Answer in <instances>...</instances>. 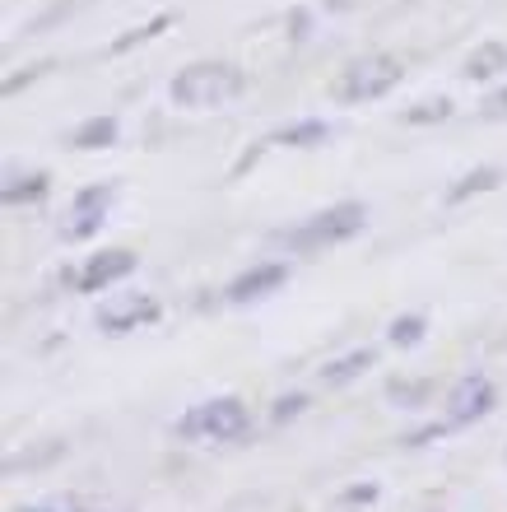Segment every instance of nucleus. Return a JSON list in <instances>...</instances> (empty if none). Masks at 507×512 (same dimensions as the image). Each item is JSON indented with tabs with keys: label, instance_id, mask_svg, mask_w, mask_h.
<instances>
[{
	"label": "nucleus",
	"instance_id": "nucleus-10",
	"mask_svg": "<svg viewBox=\"0 0 507 512\" xmlns=\"http://www.w3.org/2000/svg\"><path fill=\"white\" fill-rule=\"evenodd\" d=\"M503 70H507V42L494 38V42H480V47L466 56V70H461V75H466V80H494Z\"/></svg>",
	"mask_w": 507,
	"mask_h": 512
},
{
	"label": "nucleus",
	"instance_id": "nucleus-17",
	"mask_svg": "<svg viewBox=\"0 0 507 512\" xmlns=\"http://www.w3.org/2000/svg\"><path fill=\"white\" fill-rule=\"evenodd\" d=\"M447 117H452V103H447V98H428V103H414L401 122L405 126H433V122H447Z\"/></svg>",
	"mask_w": 507,
	"mask_h": 512
},
{
	"label": "nucleus",
	"instance_id": "nucleus-19",
	"mask_svg": "<svg viewBox=\"0 0 507 512\" xmlns=\"http://www.w3.org/2000/svg\"><path fill=\"white\" fill-rule=\"evenodd\" d=\"M75 10V0H56L52 10L42 14V19H33V24H28V33H42V28H52V24H61V19H66V14Z\"/></svg>",
	"mask_w": 507,
	"mask_h": 512
},
{
	"label": "nucleus",
	"instance_id": "nucleus-8",
	"mask_svg": "<svg viewBox=\"0 0 507 512\" xmlns=\"http://www.w3.org/2000/svg\"><path fill=\"white\" fill-rule=\"evenodd\" d=\"M284 280H289V266H284V261H261V266L242 270L238 280L224 289V298L233 303V308H242V303H261V298H270Z\"/></svg>",
	"mask_w": 507,
	"mask_h": 512
},
{
	"label": "nucleus",
	"instance_id": "nucleus-14",
	"mask_svg": "<svg viewBox=\"0 0 507 512\" xmlns=\"http://www.w3.org/2000/svg\"><path fill=\"white\" fill-rule=\"evenodd\" d=\"M173 24V14H154L149 24H140V28H126L121 38H112V47H107V56H121V52H131V47H140V42H149V38H159L163 28Z\"/></svg>",
	"mask_w": 507,
	"mask_h": 512
},
{
	"label": "nucleus",
	"instance_id": "nucleus-18",
	"mask_svg": "<svg viewBox=\"0 0 507 512\" xmlns=\"http://www.w3.org/2000/svg\"><path fill=\"white\" fill-rule=\"evenodd\" d=\"M428 396V382H391V401L401 405H419Z\"/></svg>",
	"mask_w": 507,
	"mask_h": 512
},
{
	"label": "nucleus",
	"instance_id": "nucleus-5",
	"mask_svg": "<svg viewBox=\"0 0 507 512\" xmlns=\"http://www.w3.org/2000/svg\"><path fill=\"white\" fill-rule=\"evenodd\" d=\"M498 391L494 382L484 378V373H470V378H461L452 391H447V429H466V424H475V419H484L489 410H494Z\"/></svg>",
	"mask_w": 507,
	"mask_h": 512
},
{
	"label": "nucleus",
	"instance_id": "nucleus-13",
	"mask_svg": "<svg viewBox=\"0 0 507 512\" xmlns=\"http://www.w3.org/2000/svg\"><path fill=\"white\" fill-rule=\"evenodd\" d=\"M5 205H24V201H42L47 196V173H5V187H0Z\"/></svg>",
	"mask_w": 507,
	"mask_h": 512
},
{
	"label": "nucleus",
	"instance_id": "nucleus-7",
	"mask_svg": "<svg viewBox=\"0 0 507 512\" xmlns=\"http://www.w3.org/2000/svg\"><path fill=\"white\" fill-rule=\"evenodd\" d=\"M131 270H135V252L112 247V252L89 256L80 266V275H75V284H80V294H103V289H112L117 280H126Z\"/></svg>",
	"mask_w": 507,
	"mask_h": 512
},
{
	"label": "nucleus",
	"instance_id": "nucleus-4",
	"mask_svg": "<svg viewBox=\"0 0 507 512\" xmlns=\"http://www.w3.org/2000/svg\"><path fill=\"white\" fill-rule=\"evenodd\" d=\"M252 429V415L238 396H214V401H201L191 415H182L177 433L182 438H210V443H238L242 433Z\"/></svg>",
	"mask_w": 507,
	"mask_h": 512
},
{
	"label": "nucleus",
	"instance_id": "nucleus-22",
	"mask_svg": "<svg viewBox=\"0 0 507 512\" xmlns=\"http://www.w3.org/2000/svg\"><path fill=\"white\" fill-rule=\"evenodd\" d=\"M307 24H312V19H307V10H294V14H289V28H294L289 38L303 42V38H307Z\"/></svg>",
	"mask_w": 507,
	"mask_h": 512
},
{
	"label": "nucleus",
	"instance_id": "nucleus-1",
	"mask_svg": "<svg viewBox=\"0 0 507 512\" xmlns=\"http://www.w3.org/2000/svg\"><path fill=\"white\" fill-rule=\"evenodd\" d=\"M363 224H368V205L340 201L331 210L294 224V229H280L275 233V247H284V252H321V247H340L349 238H359Z\"/></svg>",
	"mask_w": 507,
	"mask_h": 512
},
{
	"label": "nucleus",
	"instance_id": "nucleus-15",
	"mask_svg": "<svg viewBox=\"0 0 507 512\" xmlns=\"http://www.w3.org/2000/svg\"><path fill=\"white\" fill-rule=\"evenodd\" d=\"M498 168H475V173H466L461 177V182H456L452 191H447V201L452 205H461V201H470V196H475V191H494L498 187Z\"/></svg>",
	"mask_w": 507,
	"mask_h": 512
},
{
	"label": "nucleus",
	"instance_id": "nucleus-3",
	"mask_svg": "<svg viewBox=\"0 0 507 512\" xmlns=\"http://www.w3.org/2000/svg\"><path fill=\"white\" fill-rule=\"evenodd\" d=\"M401 80H405L401 61L387 52H373V56L349 61V70L340 75V84H335V98H340V103H373V98H387Z\"/></svg>",
	"mask_w": 507,
	"mask_h": 512
},
{
	"label": "nucleus",
	"instance_id": "nucleus-12",
	"mask_svg": "<svg viewBox=\"0 0 507 512\" xmlns=\"http://www.w3.org/2000/svg\"><path fill=\"white\" fill-rule=\"evenodd\" d=\"M121 135V122L117 117H89V122H80L75 131H70V145L75 149H112Z\"/></svg>",
	"mask_w": 507,
	"mask_h": 512
},
{
	"label": "nucleus",
	"instance_id": "nucleus-2",
	"mask_svg": "<svg viewBox=\"0 0 507 512\" xmlns=\"http://www.w3.org/2000/svg\"><path fill=\"white\" fill-rule=\"evenodd\" d=\"M242 89H247V75H242L238 66H228V61H196V66H187L168 84V94H173L177 108H191V112L224 108Z\"/></svg>",
	"mask_w": 507,
	"mask_h": 512
},
{
	"label": "nucleus",
	"instance_id": "nucleus-23",
	"mask_svg": "<svg viewBox=\"0 0 507 512\" xmlns=\"http://www.w3.org/2000/svg\"><path fill=\"white\" fill-rule=\"evenodd\" d=\"M24 512H70L66 503H33V508H24Z\"/></svg>",
	"mask_w": 507,
	"mask_h": 512
},
{
	"label": "nucleus",
	"instance_id": "nucleus-11",
	"mask_svg": "<svg viewBox=\"0 0 507 512\" xmlns=\"http://www.w3.org/2000/svg\"><path fill=\"white\" fill-rule=\"evenodd\" d=\"M335 135L331 122H321V117H307V122H294V126H284V131H275V145H289V149H317L326 145Z\"/></svg>",
	"mask_w": 507,
	"mask_h": 512
},
{
	"label": "nucleus",
	"instance_id": "nucleus-6",
	"mask_svg": "<svg viewBox=\"0 0 507 512\" xmlns=\"http://www.w3.org/2000/svg\"><path fill=\"white\" fill-rule=\"evenodd\" d=\"M159 322V303L149 294H126L117 303H103L98 308V326H103L107 336H126V331H140V326Z\"/></svg>",
	"mask_w": 507,
	"mask_h": 512
},
{
	"label": "nucleus",
	"instance_id": "nucleus-16",
	"mask_svg": "<svg viewBox=\"0 0 507 512\" xmlns=\"http://www.w3.org/2000/svg\"><path fill=\"white\" fill-rule=\"evenodd\" d=\"M424 317H419V312H405V317H396V322L387 326V340L391 345H401V350H414V345H419V340H424Z\"/></svg>",
	"mask_w": 507,
	"mask_h": 512
},
{
	"label": "nucleus",
	"instance_id": "nucleus-9",
	"mask_svg": "<svg viewBox=\"0 0 507 512\" xmlns=\"http://www.w3.org/2000/svg\"><path fill=\"white\" fill-rule=\"evenodd\" d=\"M373 364H377V350H368V345H363V350H349L321 368V387H349V382H359Z\"/></svg>",
	"mask_w": 507,
	"mask_h": 512
},
{
	"label": "nucleus",
	"instance_id": "nucleus-20",
	"mask_svg": "<svg viewBox=\"0 0 507 512\" xmlns=\"http://www.w3.org/2000/svg\"><path fill=\"white\" fill-rule=\"evenodd\" d=\"M484 117H494V122H503V117H507V84L484 98Z\"/></svg>",
	"mask_w": 507,
	"mask_h": 512
},
{
	"label": "nucleus",
	"instance_id": "nucleus-21",
	"mask_svg": "<svg viewBox=\"0 0 507 512\" xmlns=\"http://www.w3.org/2000/svg\"><path fill=\"white\" fill-rule=\"evenodd\" d=\"M303 405H307V396H284V401H275V419H294V415H303Z\"/></svg>",
	"mask_w": 507,
	"mask_h": 512
}]
</instances>
